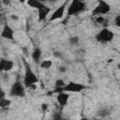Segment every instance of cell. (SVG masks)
Instances as JSON below:
<instances>
[{
	"label": "cell",
	"mask_w": 120,
	"mask_h": 120,
	"mask_svg": "<svg viewBox=\"0 0 120 120\" xmlns=\"http://www.w3.org/2000/svg\"><path fill=\"white\" fill-rule=\"evenodd\" d=\"M25 70L23 75V82L22 83L26 88H31L33 85L37 84L38 82V78L37 77L36 73L33 71V69L30 68V66L25 62Z\"/></svg>",
	"instance_id": "cell-1"
},
{
	"label": "cell",
	"mask_w": 120,
	"mask_h": 120,
	"mask_svg": "<svg viewBox=\"0 0 120 120\" xmlns=\"http://www.w3.org/2000/svg\"><path fill=\"white\" fill-rule=\"evenodd\" d=\"M86 8L85 2H82L80 0H71L70 4L68 7V16L78 15L82 12Z\"/></svg>",
	"instance_id": "cell-2"
},
{
	"label": "cell",
	"mask_w": 120,
	"mask_h": 120,
	"mask_svg": "<svg viewBox=\"0 0 120 120\" xmlns=\"http://www.w3.org/2000/svg\"><path fill=\"white\" fill-rule=\"evenodd\" d=\"M114 38V34L112 30H110L107 27H103L97 35H96V39L97 41L100 43H108L111 42Z\"/></svg>",
	"instance_id": "cell-3"
},
{
	"label": "cell",
	"mask_w": 120,
	"mask_h": 120,
	"mask_svg": "<svg viewBox=\"0 0 120 120\" xmlns=\"http://www.w3.org/2000/svg\"><path fill=\"white\" fill-rule=\"evenodd\" d=\"M111 11V6L104 0H98V5L94 8L92 10L93 16H98V15H106Z\"/></svg>",
	"instance_id": "cell-4"
},
{
	"label": "cell",
	"mask_w": 120,
	"mask_h": 120,
	"mask_svg": "<svg viewBox=\"0 0 120 120\" xmlns=\"http://www.w3.org/2000/svg\"><path fill=\"white\" fill-rule=\"evenodd\" d=\"M25 86L23 83H22L20 81H16L13 82V84L10 87L9 90V96L10 97H19L22 98L25 96Z\"/></svg>",
	"instance_id": "cell-5"
},
{
	"label": "cell",
	"mask_w": 120,
	"mask_h": 120,
	"mask_svg": "<svg viewBox=\"0 0 120 120\" xmlns=\"http://www.w3.org/2000/svg\"><path fill=\"white\" fill-rule=\"evenodd\" d=\"M83 89H85V85L80 82H69L66 83V85L63 87L62 91L68 92V93H80Z\"/></svg>",
	"instance_id": "cell-6"
},
{
	"label": "cell",
	"mask_w": 120,
	"mask_h": 120,
	"mask_svg": "<svg viewBox=\"0 0 120 120\" xmlns=\"http://www.w3.org/2000/svg\"><path fill=\"white\" fill-rule=\"evenodd\" d=\"M66 8H67V2H65L62 6L58 7L56 9H54L52 14L50 15V18H49V22H53V21H56V20H59V19H62L64 14H65V11H66Z\"/></svg>",
	"instance_id": "cell-7"
},
{
	"label": "cell",
	"mask_w": 120,
	"mask_h": 120,
	"mask_svg": "<svg viewBox=\"0 0 120 120\" xmlns=\"http://www.w3.org/2000/svg\"><path fill=\"white\" fill-rule=\"evenodd\" d=\"M52 11V8L46 5H44V3H41V5L38 7V21H43L46 19V17L48 15H50Z\"/></svg>",
	"instance_id": "cell-8"
},
{
	"label": "cell",
	"mask_w": 120,
	"mask_h": 120,
	"mask_svg": "<svg viewBox=\"0 0 120 120\" xmlns=\"http://www.w3.org/2000/svg\"><path fill=\"white\" fill-rule=\"evenodd\" d=\"M13 36H14L13 29L8 24H5L3 26V28H2V31H1V38L8 39V40H12L13 39Z\"/></svg>",
	"instance_id": "cell-9"
},
{
	"label": "cell",
	"mask_w": 120,
	"mask_h": 120,
	"mask_svg": "<svg viewBox=\"0 0 120 120\" xmlns=\"http://www.w3.org/2000/svg\"><path fill=\"white\" fill-rule=\"evenodd\" d=\"M68 98H69V94L68 92H65V91L59 92L58 95L56 96V101L61 107H64L68 104Z\"/></svg>",
	"instance_id": "cell-10"
},
{
	"label": "cell",
	"mask_w": 120,
	"mask_h": 120,
	"mask_svg": "<svg viewBox=\"0 0 120 120\" xmlns=\"http://www.w3.org/2000/svg\"><path fill=\"white\" fill-rule=\"evenodd\" d=\"M13 68H14L13 61L8 60V59H4V58L0 60V69L2 71L8 72V71H10Z\"/></svg>",
	"instance_id": "cell-11"
},
{
	"label": "cell",
	"mask_w": 120,
	"mask_h": 120,
	"mask_svg": "<svg viewBox=\"0 0 120 120\" xmlns=\"http://www.w3.org/2000/svg\"><path fill=\"white\" fill-rule=\"evenodd\" d=\"M41 54H42L41 50H40L39 48H36V49L33 50V52H32V53H31V57H32V59H33L34 61L38 62V61L40 60Z\"/></svg>",
	"instance_id": "cell-12"
},
{
	"label": "cell",
	"mask_w": 120,
	"mask_h": 120,
	"mask_svg": "<svg viewBox=\"0 0 120 120\" xmlns=\"http://www.w3.org/2000/svg\"><path fill=\"white\" fill-rule=\"evenodd\" d=\"M52 65H53V62H52V59H44L39 64L40 68H43V69H49L52 67Z\"/></svg>",
	"instance_id": "cell-13"
},
{
	"label": "cell",
	"mask_w": 120,
	"mask_h": 120,
	"mask_svg": "<svg viewBox=\"0 0 120 120\" xmlns=\"http://www.w3.org/2000/svg\"><path fill=\"white\" fill-rule=\"evenodd\" d=\"M110 113H111V112H110V111H109L107 108H102V109H100V110H98V111L97 115H98V117L104 118V117H107Z\"/></svg>",
	"instance_id": "cell-14"
},
{
	"label": "cell",
	"mask_w": 120,
	"mask_h": 120,
	"mask_svg": "<svg viewBox=\"0 0 120 120\" xmlns=\"http://www.w3.org/2000/svg\"><path fill=\"white\" fill-rule=\"evenodd\" d=\"M26 3L27 5L30 7V8H38V7L41 5L42 2L38 1V0H26Z\"/></svg>",
	"instance_id": "cell-15"
},
{
	"label": "cell",
	"mask_w": 120,
	"mask_h": 120,
	"mask_svg": "<svg viewBox=\"0 0 120 120\" xmlns=\"http://www.w3.org/2000/svg\"><path fill=\"white\" fill-rule=\"evenodd\" d=\"M10 104H11V100L10 99H8L6 98H0V107L2 109L6 108V107H8Z\"/></svg>",
	"instance_id": "cell-16"
},
{
	"label": "cell",
	"mask_w": 120,
	"mask_h": 120,
	"mask_svg": "<svg viewBox=\"0 0 120 120\" xmlns=\"http://www.w3.org/2000/svg\"><path fill=\"white\" fill-rule=\"evenodd\" d=\"M65 85H66V82H64L63 79H57V80L55 81V87L58 88V89H60L61 91H62V89H63V87H64Z\"/></svg>",
	"instance_id": "cell-17"
},
{
	"label": "cell",
	"mask_w": 120,
	"mask_h": 120,
	"mask_svg": "<svg viewBox=\"0 0 120 120\" xmlns=\"http://www.w3.org/2000/svg\"><path fill=\"white\" fill-rule=\"evenodd\" d=\"M95 22H96L97 23H98V24H102V25L105 26V22H107V20H106L102 15H98V16H96Z\"/></svg>",
	"instance_id": "cell-18"
},
{
	"label": "cell",
	"mask_w": 120,
	"mask_h": 120,
	"mask_svg": "<svg viewBox=\"0 0 120 120\" xmlns=\"http://www.w3.org/2000/svg\"><path fill=\"white\" fill-rule=\"evenodd\" d=\"M78 42H79V38L78 37L73 36V37L69 38V43L71 45H76V44H78Z\"/></svg>",
	"instance_id": "cell-19"
},
{
	"label": "cell",
	"mask_w": 120,
	"mask_h": 120,
	"mask_svg": "<svg viewBox=\"0 0 120 120\" xmlns=\"http://www.w3.org/2000/svg\"><path fill=\"white\" fill-rule=\"evenodd\" d=\"M114 24H115L117 27L120 28V14L117 15V16L114 18Z\"/></svg>",
	"instance_id": "cell-20"
},
{
	"label": "cell",
	"mask_w": 120,
	"mask_h": 120,
	"mask_svg": "<svg viewBox=\"0 0 120 120\" xmlns=\"http://www.w3.org/2000/svg\"><path fill=\"white\" fill-rule=\"evenodd\" d=\"M48 109H49V104H48V103H42V104H41V111H42L43 112H47Z\"/></svg>",
	"instance_id": "cell-21"
},
{
	"label": "cell",
	"mask_w": 120,
	"mask_h": 120,
	"mask_svg": "<svg viewBox=\"0 0 120 120\" xmlns=\"http://www.w3.org/2000/svg\"><path fill=\"white\" fill-rule=\"evenodd\" d=\"M58 70H59V72H60V73H64V72H66L67 68H66V67H64V66H61V67H59Z\"/></svg>",
	"instance_id": "cell-22"
},
{
	"label": "cell",
	"mask_w": 120,
	"mask_h": 120,
	"mask_svg": "<svg viewBox=\"0 0 120 120\" xmlns=\"http://www.w3.org/2000/svg\"><path fill=\"white\" fill-rule=\"evenodd\" d=\"M3 4L5 6H9L10 5V0H3Z\"/></svg>",
	"instance_id": "cell-23"
},
{
	"label": "cell",
	"mask_w": 120,
	"mask_h": 120,
	"mask_svg": "<svg viewBox=\"0 0 120 120\" xmlns=\"http://www.w3.org/2000/svg\"><path fill=\"white\" fill-rule=\"evenodd\" d=\"M11 19H12V20H15V21H17V20L19 19V17H18L17 15H15V14H12V15H11Z\"/></svg>",
	"instance_id": "cell-24"
},
{
	"label": "cell",
	"mask_w": 120,
	"mask_h": 120,
	"mask_svg": "<svg viewBox=\"0 0 120 120\" xmlns=\"http://www.w3.org/2000/svg\"><path fill=\"white\" fill-rule=\"evenodd\" d=\"M19 1H20V3H22V4L25 2V0H19Z\"/></svg>",
	"instance_id": "cell-25"
},
{
	"label": "cell",
	"mask_w": 120,
	"mask_h": 120,
	"mask_svg": "<svg viewBox=\"0 0 120 120\" xmlns=\"http://www.w3.org/2000/svg\"><path fill=\"white\" fill-rule=\"evenodd\" d=\"M38 1H40V2H42V3H44L45 1H47V0H38Z\"/></svg>",
	"instance_id": "cell-26"
},
{
	"label": "cell",
	"mask_w": 120,
	"mask_h": 120,
	"mask_svg": "<svg viewBox=\"0 0 120 120\" xmlns=\"http://www.w3.org/2000/svg\"><path fill=\"white\" fill-rule=\"evenodd\" d=\"M80 1H82V2H85L86 0H80Z\"/></svg>",
	"instance_id": "cell-27"
}]
</instances>
